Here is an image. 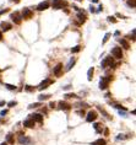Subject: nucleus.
Returning <instances> with one entry per match:
<instances>
[{"mask_svg":"<svg viewBox=\"0 0 136 145\" xmlns=\"http://www.w3.org/2000/svg\"><path fill=\"white\" fill-rule=\"evenodd\" d=\"M107 67L115 68V64H114V59H113L112 57H107L104 60H102V63H101V68H107Z\"/></svg>","mask_w":136,"mask_h":145,"instance_id":"nucleus-1","label":"nucleus"},{"mask_svg":"<svg viewBox=\"0 0 136 145\" xmlns=\"http://www.w3.org/2000/svg\"><path fill=\"white\" fill-rule=\"evenodd\" d=\"M52 5H53V9L58 10V9H63L64 6H66L68 3L65 1V0H53Z\"/></svg>","mask_w":136,"mask_h":145,"instance_id":"nucleus-2","label":"nucleus"},{"mask_svg":"<svg viewBox=\"0 0 136 145\" xmlns=\"http://www.w3.org/2000/svg\"><path fill=\"white\" fill-rule=\"evenodd\" d=\"M112 54L114 58H117V59H121V58H123V49L120 47H114L112 49Z\"/></svg>","mask_w":136,"mask_h":145,"instance_id":"nucleus-3","label":"nucleus"},{"mask_svg":"<svg viewBox=\"0 0 136 145\" xmlns=\"http://www.w3.org/2000/svg\"><path fill=\"white\" fill-rule=\"evenodd\" d=\"M110 76H108V77H102L101 79V81H99V87H101V90H105L107 87H108V85H109V82H110Z\"/></svg>","mask_w":136,"mask_h":145,"instance_id":"nucleus-4","label":"nucleus"},{"mask_svg":"<svg viewBox=\"0 0 136 145\" xmlns=\"http://www.w3.org/2000/svg\"><path fill=\"white\" fill-rule=\"evenodd\" d=\"M11 20L14 21V24L20 25L21 21H22V16H21V14H20L18 11H15V12L11 14Z\"/></svg>","mask_w":136,"mask_h":145,"instance_id":"nucleus-5","label":"nucleus"},{"mask_svg":"<svg viewBox=\"0 0 136 145\" xmlns=\"http://www.w3.org/2000/svg\"><path fill=\"white\" fill-rule=\"evenodd\" d=\"M21 16H22V19H26V20H30L33 17V12L28 9V8H25L22 10V14H21Z\"/></svg>","mask_w":136,"mask_h":145,"instance_id":"nucleus-6","label":"nucleus"},{"mask_svg":"<svg viewBox=\"0 0 136 145\" xmlns=\"http://www.w3.org/2000/svg\"><path fill=\"white\" fill-rule=\"evenodd\" d=\"M97 117H98V114H97L96 111H90L87 113V116H86V121L87 122H95L97 119Z\"/></svg>","mask_w":136,"mask_h":145,"instance_id":"nucleus-7","label":"nucleus"},{"mask_svg":"<svg viewBox=\"0 0 136 145\" xmlns=\"http://www.w3.org/2000/svg\"><path fill=\"white\" fill-rule=\"evenodd\" d=\"M53 84V80H50V79H45V80H43L39 86H38V89L39 90H45L47 87H49V85H52Z\"/></svg>","mask_w":136,"mask_h":145,"instance_id":"nucleus-8","label":"nucleus"},{"mask_svg":"<svg viewBox=\"0 0 136 145\" xmlns=\"http://www.w3.org/2000/svg\"><path fill=\"white\" fill-rule=\"evenodd\" d=\"M18 143L21 145H31V139L26 135H20L18 136Z\"/></svg>","mask_w":136,"mask_h":145,"instance_id":"nucleus-9","label":"nucleus"},{"mask_svg":"<svg viewBox=\"0 0 136 145\" xmlns=\"http://www.w3.org/2000/svg\"><path fill=\"white\" fill-rule=\"evenodd\" d=\"M30 118H31L34 123H36V122H37V123H42V122H43V116L39 114V113H33V114H31Z\"/></svg>","mask_w":136,"mask_h":145,"instance_id":"nucleus-10","label":"nucleus"},{"mask_svg":"<svg viewBox=\"0 0 136 145\" xmlns=\"http://www.w3.org/2000/svg\"><path fill=\"white\" fill-rule=\"evenodd\" d=\"M58 105H59V108H60V110H63V111H69L70 108H71V105L68 103L66 101H60Z\"/></svg>","mask_w":136,"mask_h":145,"instance_id":"nucleus-11","label":"nucleus"},{"mask_svg":"<svg viewBox=\"0 0 136 145\" xmlns=\"http://www.w3.org/2000/svg\"><path fill=\"white\" fill-rule=\"evenodd\" d=\"M53 72H54V75H55V76H60V75H61V72H63V64L55 65Z\"/></svg>","mask_w":136,"mask_h":145,"instance_id":"nucleus-12","label":"nucleus"},{"mask_svg":"<svg viewBox=\"0 0 136 145\" xmlns=\"http://www.w3.org/2000/svg\"><path fill=\"white\" fill-rule=\"evenodd\" d=\"M49 6H50V3L49 1H43V3H41L38 6H37V10L38 11H43V10H47Z\"/></svg>","mask_w":136,"mask_h":145,"instance_id":"nucleus-13","label":"nucleus"},{"mask_svg":"<svg viewBox=\"0 0 136 145\" xmlns=\"http://www.w3.org/2000/svg\"><path fill=\"white\" fill-rule=\"evenodd\" d=\"M11 24H9V22H1L0 24V31H4V32H6V31H10L11 30Z\"/></svg>","mask_w":136,"mask_h":145,"instance_id":"nucleus-14","label":"nucleus"},{"mask_svg":"<svg viewBox=\"0 0 136 145\" xmlns=\"http://www.w3.org/2000/svg\"><path fill=\"white\" fill-rule=\"evenodd\" d=\"M23 126L27 127V128H33V127H34V122H33L31 118H28V119H26V121L23 122Z\"/></svg>","mask_w":136,"mask_h":145,"instance_id":"nucleus-15","label":"nucleus"},{"mask_svg":"<svg viewBox=\"0 0 136 145\" xmlns=\"http://www.w3.org/2000/svg\"><path fill=\"white\" fill-rule=\"evenodd\" d=\"M93 128H95V130H96L97 133H102V132H103V127H102L101 123H95Z\"/></svg>","mask_w":136,"mask_h":145,"instance_id":"nucleus-16","label":"nucleus"},{"mask_svg":"<svg viewBox=\"0 0 136 145\" xmlns=\"http://www.w3.org/2000/svg\"><path fill=\"white\" fill-rule=\"evenodd\" d=\"M120 44H121V47H123L124 49H129V48H130V44H129V42L126 39H120Z\"/></svg>","mask_w":136,"mask_h":145,"instance_id":"nucleus-17","label":"nucleus"},{"mask_svg":"<svg viewBox=\"0 0 136 145\" xmlns=\"http://www.w3.org/2000/svg\"><path fill=\"white\" fill-rule=\"evenodd\" d=\"M6 141H8L9 144H14L15 143V139H14V135L11 133H9L8 135H6Z\"/></svg>","mask_w":136,"mask_h":145,"instance_id":"nucleus-18","label":"nucleus"},{"mask_svg":"<svg viewBox=\"0 0 136 145\" xmlns=\"http://www.w3.org/2000/svg\"><path fill=\"white\" fill-rule=\"evenodd\" d=\"M105 144H107V141L104 139H97L96 141L92 143V145H105Z\"/></svg>","mask_w":136,"mask_h":145,"instance_id":"nucleus-19","label":"nucleus"},{"mask_svg":"<svg viewBox=\"0 0 136 145\" xmlns=\"http://www.w3.org/2000/svg\"><path fill=\"white\" fill-rule=\"evenodd\" d=\"M93 71H95V69H93V68L88 69V71H87V80H88V81H91V80H92V76H93Z\"/></svg>","mask_w":136,"mask_h":145,"instance_id":"nucleus-20","label":"nucleus"},{"mask_svg":"<svg viewBox=\"0 0 136 145\" xmlns=\"http://www.w3.org/2000/svg\"><path fill=\"white\" fill-rule=\"evenodd\" d=\"M77 19H78V21H80L81 24H83L85 21H86V15H85V14H82V12H80L77 15Z\"/></svg>","mask_w":136,"mask_h":145,"instance_id":"nucleus-21","label":"nucleus"},{"mask_svg":"<svg viewBox=\"0 0 136 145\" xmlns=\"http://www.w3.org/2000/svg\"><path fill=\"white\" fill-rule=\"evenodd\" d=\"M127 6H130V8H135L136 6V0H127Z\"/></svg>","mask_w":136,"mask_h":145,"instance_id":"nucleus-22","label":"nucleus"},{"mask_svg":"<svg viewBox=\"0 0 136 145\" xmlns=\"http://www.w3.org/2000/svg\"><path fill=\"white\" fill-rule=\"evenodd\" d=\"M81 50V46H76L74 48H71V53H78Z\"/></svg>","mask_w":136,"mask_h":145,"instance_id":"nucleus-23","label":"nucleus"},{"mask_svg":"<svg viewBox=\"0 0 136 145\" xmlns=\"http://www.w3.org/2000/svg\"><path fill=\"white\" fill-rule=\"evenodd\" d=\"M74 64H75V58H73V59H71V60L69 62V64H68V68H66V69H68V70H70L71 68H73V65H74Z\"/></svg>","mask_w":136,"mask_h":145,"instance_id":"nucleus-24","label":"nucleus"},{"mask_svg":"<svg viewBox=\"0 0 136 145\" xmlns=\"http://www.w3.org/2000/svg\"><path fill=\"white\" fill-rule=\"evenodd\" d=\"M5 86H6V89H8V90H10V91H12V90H16V86H14V85H10V84H6Z\"/></svg>","mask_w":136,"mask_h":145,"instance_id":"nucleus-25","label":"nucleus"},{"mask_svg":"<svg viewBox=\"0 0 136 145\" xmlns=\"http://www.w3.org/2000/svg\"><path fill=\"white\" fill-rule=\"evenodd\" d=\"M50 97V95H41L39 96V101H44V100H48Z\"/></svg>","mask_w":136,"mask_h":145,"instance_id":"nucleus-26","label":"nucleus"},{"mask_svg":"<svg viewBox=\"0 0 136 145\" xmlns=\"http://www.w3.org/2000/svg\"><path fill=\"white\" fill-rule=\"evenodd\" d=\"M25 90H26L27 92H33V91H34V87H32V86H30V85H27L26 87H25Z\"/></svg>","mask_w":136,"mask_h":145,"instance_id":"nucleus-27","label":"nucleus"},{"mask_svg":"<svg viewBox=\"0 0 136 145\" xmlns=\"http://www.w3.org/2000/svg\"><path fill=\"white\" fill-rule=\"evenodd\" d=\"M109 37H110V33H107V34L104 36V38H103V41H102L103 44H104V43H105L107 41H108V39H109Z\"/></svg>","mask_w":136,"mask_h":145,"instance_id":"nucleus-28","label":"nucleus"},{"mask_svg":"<svg viewBox=\"0 0 136 145\" xmlns=\"http://www.w3.org/2000/svg\"><path fill=\"white\" fill-rule=\"evenodd\" d=\"M39 106H41V103L37 102V103H32V105H30V106H28V108H37V107H39Z\"/></svg>","mask_w":136,"mask_h":145,"instance_id":"nucleus-29","label":"nucleus"},{"mask_svg":"<svg viewBox=\"0 0 136 145\" xmlns=\"http://www.w3.org/2000/svg\"><path fill=\"white\" fill-rule=\"evenodd\" d=\"M108 21H109V22H112V24H115L117 22V20L114 19V16H109L108 17Z\"/></svg>","mask_w":136,"mask_h":145,"instance_id":"nucleus-30","label":"nucleus"},{"mask_svg":"<svg viewBox=\"0 0 136 145\" xmlns=\"http://www.w3.org/2000/svg\"><path fill=\"white\" fill-rule=\"evenodd\" d=\"M65 97H66V98H70V97H77V95H75V93H66Z\"/></svg>","mask_w":136,"mask_h":145,"instance_id":"nucleus-31","label":"nucleus"},{"mask_svg":"<svg viewBox=\"0 0 136 145\" xmlns=\"http://www.w3.org/2000/svg\"><path fill=\"white\" fill-rule=\"evenodd\" d=\"M8 105H9V107H15L17 105V102H16V101H11V102H9Z\"/></svg>","mask_w":136,"mask_h":145,"instance_id":"nucleus-32","label":"nucleus"},{"mask_svg":"<svg viewBox=\"0 0 136 145\" xmlns=\"http://www.w3.org/2000/svg\"><path fill=\"white\" fill-rule=\"evenodd\" d=\"M55 102H50V103H49V107H50V108H55Z\"/></svg>","mask_w":136,"mask_h":145,"instance_id":"nucleus-33","label":"nucleus"},{"mask_svg":"<svg viewBox=\"0 0 136 145\" xmlns=\"http://www.w3.org/2000/svg\"><path fill=\"white\" fill-rule=\"evenodd\" d=\"M77 113L80 114L81 117H82V116H85V112H83V110H82V111H77Z\"/></svg>","mask_w":136,"mask_h":145,"instance_id":"nucleus-34","label":"nucleus"},{"mask_svg":"<svg viewBox=\"0 0 136 145\" xmlns=\"http://www.w3.org/2000/svg\"><path fill=\"white\" fill-rule=\"evenodd\" d=\"M5 106V101H0V107H3Z\"/></svg>","mask_w":136,"mask_h":145,"instance_id":"nucleus-35","label":"nucleus"},{"mask_svg":"<svg viewBox=\"0 0 136 145\" xmlns=\"http://www.w3.org/2000/svg\"><path fill=\"white\" fill-rule=\"evenodd\" d=\"M6 113H8V111H6V110H5V111H3V112H1V116H3V117H4V116H5Z\"/></svg>","mask_w":136,"mask_h":145,"instance_id":"nucleus-36","label":"nucleus"},{"mask_svg":"<svg viewBox=\"0 0 136 145\" xmlns=\"http://www.w3.org/2000/svg\"><path fill=\"white\" fill-rule=\"evenodd\" d=\"M70 87H71V86H70V85H66V86H65V87H64V90H69Z\"/></svg>","mask_w":136,"mask_h":145,"instance_id":"nucleus-37","label":"nucleus"},{"mask_svg":"<svg viewBox=\"0 0 136 145\" xmlns=\"http://www.w3.org/2000/svg\"><path fill=\"white\" fill-rule=\"evenodd\" d=\"M91 12H96V10H95L93 6H91Z\"/></svg>","mask_w":136,"mask_h":145,"instance_id":"nucleus-38","label":"nucleus"},{"mask_svg":"<svg viewBox=\"0 0 136 145\" xmlns=\"http://www.w3.org/2000/svg\"><path fill=\"white\" fill-rule=\"evenodd\" d=\"M108 133H109V132H108V129H104V134H105V135H108Z\"/></svg>","mask_w":136,"mask_h":145,"instance_id":"nucleus-39","label":"nucleus"},{"mask_svg":"<svg viewBox=\"0 0 136 145\" xmlns=\"http://www.w3.org/2000/svg\"><path fill=\"white\" fill-rule=\"evenodd\" d=\"M1 39H3V32L0 31V41H1Z\"/></svg>","mask_w":136,"mask_h":145,"instance_id":"nucleus-40","label":"nucleus"},{"mask_svg":"<svg viewBox=\"0 0 136 145\" xmlns=\"http://www.w3.org/2000/svg\"><path fill=\"white\" fill-rule=\"evenodd\" d=\"M11 1H14V3H16V4H17V3H20V0H11Z\"/></svg>","mask_w":136,"mask_h":145,"instance_id":"nucleus-41","label":"nucleus"},{"mask_svg":"<svg viewBox=\"0 0 136 145\" xmlns=\"http://www.w3.org/2000/svg\"><path fill=\"white\" fill-rule=\"evenodd\" d=\"M92 1H93V3H98V0H92Z\"/></svg>","mask_w":136,"mask_h":145,"instance_id":"nucleus-42","label":"nucleus"},{"mask_svg":"<svg viewBox=\"0 0 136 145\" xmlns=\"http://www.w3.org/2000/svg\"><path fill=\"white\" fill-rule=\"evenodd\" d=\"M1 145H8V144H6V143H3V144H1Z\"/></svg>","mask_w":136,"mask_h":145,"instance_id":"nucleus-43","label":"nucleus"},{"mask_svg":"<svg viewBox=\"0 0 136 145\" xmlns=\"http://www.w3.org/2000/svg\"><path fill=\"white\" fill-rule=\"evenodd\" d=\"M78 1H82V0H78Z\"/></svg>","mask_w":136,"mask_h":145,"instance_id":"nucleus-44","label":"nucleus"},{"mask_svg":"<svg viewBox=\"0 0 136 145\" xmlns=\"http://www.w3.org/2000/svg\"><path fill=\"white\" fill-rule=\"evenodd\" d=\"M0 72H1V71H0Z\"/></svg>","mask_w":136,"mask_h":145,"instance_id":"nucleus-45","label":"nucleus"}]
</instances>
